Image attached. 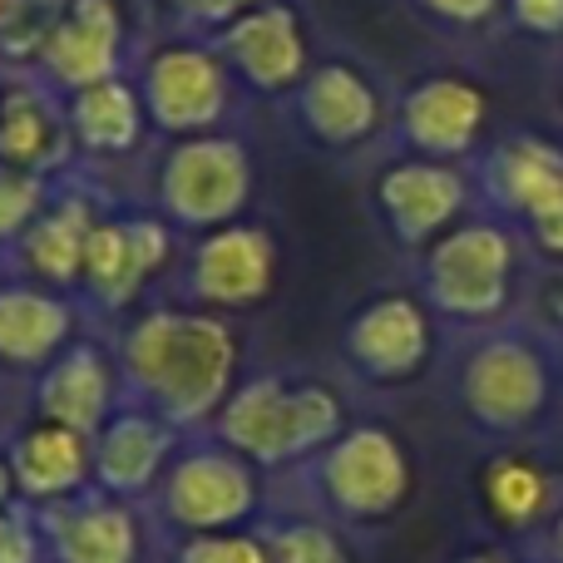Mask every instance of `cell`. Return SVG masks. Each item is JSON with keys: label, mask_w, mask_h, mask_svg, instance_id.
Returning a JSON list of instances; mask_svg holds the SVG:
<instances>
[{"label": "cell", "mask_w": 563, "mask_h": 563, "mask_svg": "<svg viewBox=\"0 0 563 563\" xmlns=\"http://www.w3.org/2000/svg\"><path fill=\"white\" fill-rule=\"evenodd\" d=\"M129 366L164 400L168 416L194 420L223 396L228 371H233V341L218 321L154 317L129 341Z\"/></svg>", "instance_id": "obj_1"}, {"label": "cell", "mask_w": 563, "mask_h": 563, "mask_svg": "<svg viewBox=\"0 0 563 563\" xmlns=\"http://www.w3.org/2000/svg\"><path fill=\"white\" fill-rule=\"evenodd\" d=\"M336 400L327 390H282L257 380L228 406L223 435L253 460H287L336 435Z\"/></svg>", "instance_id": "obj_2"}, {"label": "cell", "mask_w": 563, "mask_h": 563, "mask_svg": "<svg viewBox=\"0 0 563 563\" xmlns=\"http://www.w3.org/2000/svg\"><path fill=\"white\" fill-rule=\"evenodd\" d=\"M327 489L346 515H390L406 495V460L380 430H356L327 460Z\"/></svg>", "instance_id": "obj_3"}, {"label": "cell", "mask_w": 563, "mask_h": 563, "mask_svg": "<svg viewBox=\"0 0 563 563\" xmlns=\"http://www.w3.org/2000/svg\"><path fill=\"white\" fill-rule=\"evenodd\" d=\"M465 396L485 426L515 430L534 420L539 400H544V371L525 346H485L470 361Z\"/></svg>", "instance_id": "obj_4"}, {"label": "cell", "mask_w": 563, "mask_h": 563, "mask_svg": "<svg viewBox=\"0 0 563 563\" xmlns=\"http://www.w3.org/2000/svg\"><path fill=\"white\" fill-rule=\"evenodd\" d=\"M253 509V475L228 455H194L168 479V515L188 529H223Z\"/></svg>", "instance_id": "obj_5"}, {"label": "cell", "mask_w": 563, "mask_h": 563, "mask_svg": "<svg viewBox=\"0 0 563 563\" xmlns=\"http://www.w3.org/2000/svg\"><path fill=\"white\" fill-rule=\"evenodd\" d=\"M505 238L489 233V228H475V233L450 238L445 247L430 263V287L445 301L450 311H495L499 297H505Z\"/></svg>", "instance_id": "obj_6"}, {"label": "cell", "mask_w": 563, "mask_h": 563, "mask_svg": "<svg viewBox=\"0 0 563 563\" xmlns=\"http://www.w3.org/2000/svg\"><path fill=\"white\" fill-rule=\"evenodd\" d=\"M89 470V450L85 435L69 426H35L30 435L15 440V455H10V475H15V489L30 499H59L85 479Z\"/></svg>", "instance_id": "obj_7"}, {"label": "cell", "mask_w": 563, "mask_h": 563, "mask_svg": "<svg viewBox=\"0 0 563 563\" xmlns=\"http://www.w3.org/2000/svg\"><path fill=\"white\" fill-rule=\"evenodd\" d=\"M351 356L371 376H406L426 356V321L410 301H380L351 327Z\"/></svg>", "instance_id": "obj_8"}, {"label": "cell", "mask_w": 563, "mask_h": 563, "mask_svg": "<svg viewBox=\"0 0 563 563\" xmlns=\"http://www.w3.org/2000/svg\"><path fill=\"white\" fill-rule=\"evenodd\" d=\"M114 55V15L104 0H79L65 25L49 30L45 65L69 85H99Z\"/></svg>", "instance_id": "obj_9"}, {"label": "cell", "mask_w": 563, "mask_h": 563, "mask_svg": "<svg viewBox=\"0 0 563 563\" xmlns=\"http://www.w3.org/2000/svg\"><path fill=\"white\" fill-rule=\"evenodd\" d=\"M168 198L188 218H218L243 198V158L223 144L184 148L178 164L168 168Z\"/></svg>", "instance_id": "obj_10"}, {"label": "cell", "mask_w": 563, "mask_h": 563, "mask_svg": "<svg viewBox=\"0 0 563 563\" xmlns=\"http://www.w3.org/2000/svg\"><path fill=\"white\" fill-rule=\"evenodd\" d=\"M104 406H109V371L95 351H69L40 386L45 420L79 430V435H89L104 420Z\"/></svg>", "instance_id": "obj_11"}, {"label": "cell", "mask_w": 563, "mask_h": 563, "mask_svg": "<svg viewBox=\"0 0 563 563\" xmlns=\"http://www.w3.org/2000/svg\"><path fill=\"white\" fill-rule=\"evenodd\" d=\"M49 539H55L59 563H134V549H139L134 519L109 505L55 515L49 519Z\"/></svg>", "instance_id": "obj_12"}, {"label": "cell", "mask_w": 563, "mask_h": 563, "mask_svg": "<svg viewBox=\"0 0 563 563\" xmlns=\"http://www.w3.org/2000/svg\"><path fill=\"white\" fill-rule=\"evenodd\" d=\"M267 263H273L267 238L247 233V228L243 233H223L198 257V287L213 301H253L267 287Z\"/></svg>", "instance_id": "obj_13"}, {"label": "cell", "mask_w": 563, "mask_h": 563, "mask_svg": "<svg viewBox=\"0 0 563 563\" xmlns=\"http://www.w3.org/2000/svg\"><path fill=\"white\" fill-rule=\"evenodd\" d=\"M65 307L40 291H0V361L35 366L65 341Z\"/></svg>", "instance_id": "obj_14"}, {"label": "cell", "mask_w": 563, "mask_h": 563, "mask_svg": "<svg viewBox=\"0 0 563 563\" xmlns=\"http://www.w3.org/2000/svg\"><path fill=\"white\" fill-rule=\"evenodd\" d=\"M223 85H218V69L203 55H164L154 65V109L168 124H198V119H213Z\"/></svg>", "instance_id": "obj_15"}, {"label": "cell", "mask_w": 563, "mask_h": 563, "mask_svg": "<svg viewBox=\"0 0 563 563\" xmlns=\"http://www.w3.org/2000/svg\"><path fill=\"white\" fill-rule=\"evenodd\" d=\"M164 450H168V435L154 426V420L124 416L119 426L104 430V440H99V475H104V485H114V489H144L148 479H154Z\"/></svg>", "instance_id": "obj_16"}, {"label": "cell", "mask_w": 563, "mask_h": 563, "mask_svg": "<svg viewBox=\"0 0 563 563\" xmlns=\"http://www.w3.org/2000/svg\"><path fill=\"white\" fill-rule=\"evenodd\" d=\"M55 148V124H49V109L35 89H5L0 95V164L5 168H40Z\"/></svg>", "instance_id": "obj_17"}, {"label": "cell", "mask_w": 563, "mask_h": 563, "mask_svg": "<svg viewBox=\"0 0 563 563\" xmlns=\"http://www.w3.org/2000/svg\"><path fill=\"white\" fill-rule=\"evenodd\" d=\"M386 208L406 238H426L455 208V178L435 168H400L386 178Z\"/></svg>", "instance_id": "obj_18"}, {"label": "cell", "mask_w": 563, "mask_h": 563, "mask_svg": "<svg viewBox=\"0 0 563 563\" xmlns=\"http://www.w3.org/2000/svg\"><path fill=\"white\" fill-rule=\"evenodd\" d=\"M479 124V95L460 85H426L410 104V129L430 148H460Z\"/></svg>", "instance_id": "obj_19"}, {"label": "cell", "mask_w": 563, "mask_h": 563, "mask_svg": "<svg viewBox=\"0 0 563 563\" xmlns=\"http://www.w3.org/2000/svg\"><path fill=\"white\" fill-rule=\"evenodd\" d=\"M233 49L257 85H282V79H291V69L301 65V45L282 10L257 15V20H247L243 30H233Z\"/></svg>", "instance_id": "obj_20"}, {"label": "cell", "mask_w": 563, "mask_h": 563, "mask_svg": "<svg viewBox=\"0 0 563 563\" xmlns=\"http://www.w3.org/2000/svg\"><path fill=\"white\" fill-rule=\"evenodd\" d=\"M85 243H89V228L79 208H59V213L40 218L25 238V257L40 277L49 282H69L85 267Z\"/></svg>", "instance_id": "obj_21"}, {"label": "cell", "mask_w": 563, "mask_h": 563, "mask_svg": "<svg viewBox=\"0 0 563 563\" xmlns=\"http://www.w3.org/2000/svg\"><path fill=\"white\" fill-rule=\"evenodd\" d=\"M505 174H509V194L519 208H529L534 218H544L549 208L563 203V164L549 148L539 144H515L505 154Z\"/></svg>", "instance_id": "obj_22"}, {"label": "cell", "mask_w": 563, "mask_h": 563, "mask_svg": "<svg viewBox=\"0 0 563 563\" xmlns=\"http://www.w3.org/2000/svg\"><path fill=\"white\" fill-rule=\"evenodd\" d=\"M311 119L327 129L331 139H346V134H361L371 124V99L346 69H327V75L311 85Z\"/></svg>", "instance_id": "obj_23"}, {"label": "cell", "mask_w": 563, "mask_h": 563, "mask_svg": "<svg viewBox=\"0 0 563 563\" xmlns=\"http://www.w3.org/2000/svg\"><path fill=\"white\" fill-rule=\"evenodd\" d=\"M485 495H489V509H495L505 525H529V519L544 509L549 485L534 465H525V460H499L485 479Z\"/></svg>", "instance_id": "obj_24"}, {"label": "cell", "mask_w": 563, "mask_h": 563, "mask_svg": "<svg viewBox=\"0 0 563 563\" xmlns=\"http://www.w3.org/2000/svg\"><path fill=\"white\" fill-rule=\"evenodd\" d=\"M75 124L89 144H129L134 139V104L114 85H89L75 104Z\"/></svg>", "instance_id": "obj_25"}, {"label": "cell", "mask_w": 563, "mask_h": 563, "mask_svg": "<svg viewBox=\"0 0 563 563\" xmlns=\"http://www.w3.org/2000/svg\"><path fill=\"white\" fill-rule=\"evenodd\" d=\"M178 563H273V559L247 534H194Z\"/></svg>", "instance_id": "obj_26"}, {"label": "cell", "mask_w": 563, "mask_h": 563, "mask_svg": "<svg viewBox=\"0 0 563 563\" xmlns=\"http://www.w3.org/2000/svg\"><path fill=\"white\" fill-rule=\"evenodd\" d=\"M35 178L0 164V238H15L35 218Z\"/></svg>", "instance_id": "obj_27"}, {"label": "cell", "mask_w": 563, "mask_h": 563, "mask_svg": "<svg viewBox=\"0 0 563 563\" xmlns=\"http://www.w3.org/2000/svg\"><path fill=\"white\" fill-rule=\"evenodd\" d=\"M277 563H346V554L321 529H287L277 539Z\"/></svg>", "instance_id": "obj_28"}, {"label": "cell", "mask_w": 563, "mask_h": 563, "mask_svg": "<svg viewBox=\"0 0 563 563\" xmlns=\"http://www.w3.org/2000/svg\"><path fill=\"white\" fill-rule=\"evenodd\" d=\"M40 559V539L35 529H30L25 515H15V509H0V563H35Z\"/></svg>", "instance_id": "obj_29"}, {"label": "cell", "mask_w": 563, "mask_h": 563, "mask_svg": "<svg viewBox=\"0 0 563 563\" xmlns=\"http://www.w3.org/2000/svg\"><path fill=\"white\" fill-rule=\"evenodd\" d=\"M519 5V20L534 30H554L563 25V0H515Z\"/></svg>", "instance_id": "obj_30"}, {"label": "cell", "mask_w": 563, "mask_h": 563, "mask_svg": "<svg viewBox=\"0 0 563 563\" xmlns=\"http://www.w3.org/2000/svg\"><path fill=\"white\" fill-rule=\"evenodd\" d=\"M539 223V233H544V243L554 247V253H563V203L559 208H549L544 218H534Z\"/></svg>", "instance_id": "obj_31"}, {"label": "cell", "mask_w": 563, "mask_h": 563, "mask_svg": "<svg viewBox=\"0 0 563 563\" xmlns=\"http://www.w3.org/2000/svg\"><path fill=\"white\" fill-rule=\"evenodd\" d=\"M10 495H15V475H10V460H0V509L10 505Z\"/></svg>", "instance_id": "obj_32"}, {"label": "cell", "mask_w": 563, "mask_h": 563, "mask_svg": "<svg viewBox=\"0 0 563 563\" xmlns=\"http://www.w3.org/2000/svg\"><path fill=\"white\" fill-rule=\"evenodd\" d=\"M445 10H455V15H479V10L489 5V0H440Z\"/></svg>", "instance_id": "obj_33"}, {"label": "cell", "mask_w": 563, "mask_h": 563, "mask_svg": "<svg viewBox=\"0 0 563 563\" xmlns=\"http://www.w3.org/2000/svg\"><path fill=\"white\" fill-rule=\"evenodd\" d=\"M20 10H25V0H0V30H10L20 20Z\"/></svg>", "instance_id": "obj_34"}, {"label": "cell", "mask_w": 563, "mask_h": 563, "mask_svg": "<svg viewBox=\"0 0 563 563\" xmlns=\"http://www.w3.org/2000/svg\"><path fill=\"white\" fill-rule=\"evenodd\" d=\"M554 554H559V563H563V519H559V529H554Z\"/></svg>", "instance_id": "obj_35"}, {"label": "cell", "mask_w": 563, "mask_h": 563, "mask_svg": "<svg viewBox=\"0 0 563 563\" xmlns=\"http://www.w3.org/2000/svg\"><path fill=\"white\" fill-rule=\"evenodd\" d=\"M465 563H505V559H465Z\"/></svg>", "instance_id": "obj_36"}, {"label": "cell", "mask_w": 563, "mask_h": 563, "mask_svg": "<svg viewBox=\"0 0 563 563\" xmlns=\"http://www.w3.org/2000/svg\"><path fill=\"white\" fill-rule=\"evenodd\" d=\"M559 307H563V291H559Z\"/></svg>", "instance_id": "obj_37"}]
</instances>
